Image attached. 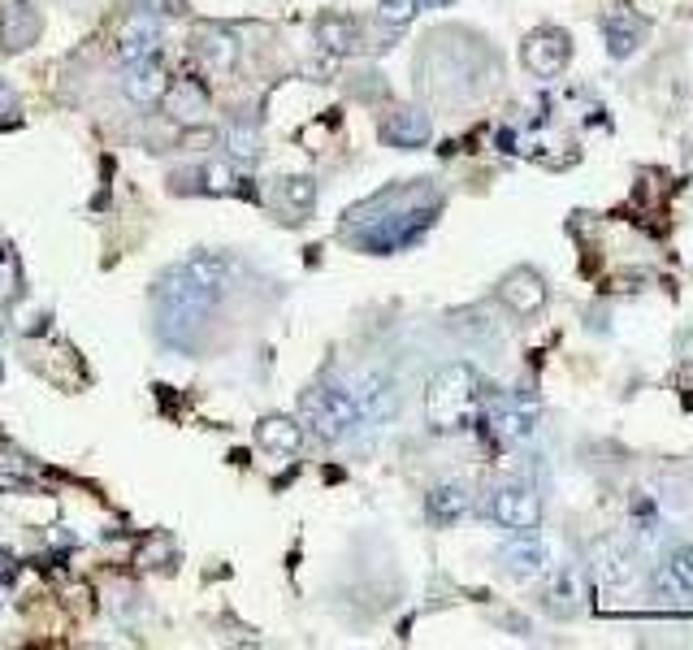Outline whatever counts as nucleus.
<instances>
[{
    "instance_id": "obj_13",
    "label": "nucleus",
    "mask_w": 693,
    "mask_h": 650,
    "mask_svg": "<svg viewBox=\"0 0 693 650\" xmlns=\"http://www.w3.org/2000/svg\"><path fill=\"white\" fill-rule=\"evenodd\" d=\"M122 91L135 104H152L165 96V74L161 65H156L152 57L148 61H126V78H122Z\"/></svg>"
},
{
    "instance_id": "obj_14",
    "label": "nucleus",
    "mask_w": 693,
    "mask_h": 650,
    "mask_svg": "<svg viewBox=\"0 0 693 650\" xmlns=\"http://www.w3.org/2000/svg\"><path fill=\"white\" fill-rule=\"evenodd\" d=\"M165 113L174 117V122H204L208 113V96L204 87H195V78H182L165 91Z\"/></svg>"
},
{
    "instance_id": "obj_11",
    "label": "nucleus",
    "mask_w": 693,
    "mask_h": 650,
    "mask_svg": "<svg viewBox=\"0 0 693 650\" xmlns=\"http://www.w3.org/2000/svg\"><path fill=\"white\" fill-rule=\"evenodd\" d=\"M434 135V126H429V113L421 109H395L382 122V139L395 143V148H421Z\"/></svg>"
},
{
    "instance_id": "obj_1",
    "label": "nucleus",
    "mask_w": 693,
    "mask_h": 650,
    "mask_svg": "<svg viewBox=\"0 0 693 650\" xmlns=\"http://www.w3.org/2000/svg\"><path fill=\"white\" fill-rule=\"evenodd\" d=\"M234 260L217 252L187 256L182 265H174L156 286V325L161 338L174 347H191L195 330L204 325V317L213 312V304L226 295V286L234 278Z\"/></svg>"
},
{
    "instance_id": "obj_26",
    "label": "nucleus",
    "mask_w": 693,
    "mask_h": 650,
    "mask_svg": "<svg viewBox=\"0 0 693 650\" xmlns=\"http://www.w3.org/2000/svg\"><path fill=\"white\" fill-rule=\"evenodd\" d=\"M421 9V0H377V13H382L386 26H403L412 22V13Z\"/></svg>"
},
{
    "instance_id": "obj_25",
    "label": "nucleus",
    "mask_w": 693,
    "mask_h": 650,
    "mask_svg": "<svg viewBox=\"0 0 693 650\" xmlns=\"http://www.w3.org/2000/svg\"><path fill=\"white\" fill-rule=\"evenodd\" d=\"M226 148H230V156L234 161H256L260 156V126L256 122H234L230 130H226Z\"/></svg>"
},
{
    "instance_id": "obj_19",
    "label": "nucleus",
    "mask_w": 693,
    "mask_h": 650,
    "mask_svg": "<svg viewBox=\"0 0 693 650\" xmlns=\"http://www.w3.org/2000/svg\"><path fill=\"white\" fill-rule=\"evenodd\" d=\"M468 490L460 486V481H451V486H434L429 490V520H438V525H451V520H460L468 512Z\"/></svg>"
},
{
    "instance_id": "obj_6",
    "label": "nucleus",
    "mask_w": 693,
    "mask_h": 650,
    "mask_svg": "<svg viewBox=\"0 0 693 650\" xmlns=\"http://www.w3.org/2000/svg\"><path fill=\"white\" fill-rule=\"evenodd\" d=\"M520 57H525V65H529V70L538 74V78H555V74L568 65L572 44H568L564 31H555V26H542V31H533V35L525 39Z\"/></svg>"
},
{
    "instance_id": "obj_3",
    "label": "nucleus",
    "mask_w": 693,
    "mask_h": 650,
    "mask_svg": "<svg viewBox=\"0 0 693 650\" xmlns=\"http://www.w3.org/2000/svg\"><path fill=\"white\" fill-rule=\"evenodd\" d=\"M477 408H481V377H477L473 364L455 360V364H442V369L429 377L425 416L434 429H442V434L464 429L477 416Z\"/></svg>"
},
{
    "instance_id": "obj_27",
    "label": "nucleus",
    "mask_w": 693,
    "mask_h": 650,
    "mask_svg": "<svg viewBox=\"0 0 693 650\" xmlns=\"http://www.w3.org/2000/svg\"><path fill=\"white\" fill-rule=\"evenodd\" d=\"M200 178H204V191H213V195L234 191V169L230 165H208Z\"/></svg>"
},
{
    "instance_id": "obj_24",
    "label": "nucleus",
    "mask_w": 693,
    "mask_h": 650,
    "mask_svg": "<svg viewBox=\"0 0 693 650\" xmlns=\"http://www.w3.org/2000/svg\"><path fill=\"white\" fill-rule=\"evenodd\" d=\"M317 39L330 52H351L360 44V31H356V22H351V18H321L317 22Z\"/></svg>"
},
{
    "instance_id": "obj_12",
    "label": "nucleus",
    "mask_w": 693,
    "mask_h": 650,
    "mask_svg": "<svg viewBox=\"0 0 693 650\" xmlns=\"http://www.w3.org/2000/svg\"><path fill=\"white\" fill-rule=\"evenodd\" d=\"M585 598H590L585 577L577 568H564V572H555L551 590H546V611H551V616H577V611L585 607Z\"/></svg>"
},
{
    "instance_id": "obj_9",
    "label": "nucleus",
    "mask_w": 693,
    "mask_h": 650,
    "mask_svg": "<svg viewBox=\"0 0 693 650\" xmlns=\"http://www.w3.org/2000/svg\"><path fill=\"white\" fill-rule=\"evenodd\" d=\"M191 48L208 70H230V65L239 61V35L226 31V26H200V31L191 35Z\"/></svg>"
},
{
    "instance_id": "obj_17",
    "label": "nucleus",
    "mask_w": 693,
    "mask_h": 650,
    "mask_svg": "<svg viewBox=\"0 0 693 650\" xmlns=\"http://www.w3.org/2000/svg\"><path fill=\"white\" fill-rule=\"evenodd\" d=\"M503 564H507V572H516V577L542 572L546 568V546L538 542V533H516V542L503 551Z\"/></svg>"
},
{
    "instance_id": "obj_28",
    "label": "nucleus",
    "mask_w": 693,
    "mask_h": 650,
    "mask_svg": "<svg viewBox=\"0 0 693 650\" xmlns=\"http://www.w3.org/2000/svg\"><path fill=\"white\" fill-rule=\"evenodd\" d=\"M9 113H18V96H13L9 83H0V117H9Z\"/></svg>"
},
{
    "instance_id": "obj_22",
    "label": "nucleus",
    "mask_w": 693,
    "mask_h": 650,
    "mask_svg": "<svg viewBox=\"0 0 693 650\" xmlns=\"http://www.w3.org/2000/svg\"><path fill=\"white\" fill-rule=\"evenodd\" d=\"M642 22L637 18H607V48L611 57H633L642 48Z\"/></svg>"
},
{
    "instance_id": "obj_23",
    "label": "nucleus",
    "mask_w": 693,
    "mask_h": 650,
    "mask_svg": "<svg viewBox=\"0 0 693 650\" xmlns=\"http://www.w3.org/2000/svg\"><path fill=\"white\" fill-rule=\"evenodd\" d=\"M260 447L265 451H295L299 447V421H286V416H269L256 429Z\"/></svg>"
},
{
    "instance_id": "obj_10",
    "label": "nucleus",
    "mask_w": 693,
    "mask_h": 650,
    "mask_svg": "<svg viewBox=\"0 0 693 650\" xmlns=\"http://www.w3.org/2000/svg\"><path fill=\"white\" fill-rule=\"evenodd\" d=\"M156 48H161V22H156V13H148V9L130 13L122 26V61H148Z\"/></svg>"
},
{
    "instance_id": "obj_4",
    "label": "nucleus",
    "mask_w": 693,
    "mask_h": 650,
    "mask_svg": "<svg viewBox=\"0 0 693 650\" xmlns=\"http://www.w3.org/2000/svg\"><path fill=\"white\" fill-rule=\"evenodd\" d=\"M299 416H304V425H312V434L325 438V442H343L351 429L364 425L360 403H356V395H351L343 382L308 390L304 403H299Z\"/></svg>"
},
{
    "instance_id": "obj_5",
    "label": "nucleus",
    "mask_w": 693,
    "mask_h": 650,
    "mask_svg": "<svg viewBox=\"0 0 693 650\" xmlns=\"http://www.w3.org/2000/svg\"><path fill=\"white\" fill-rule=\"evenodd\" d=\"M490 516L512 533H538L542 525V499L529 481H507L490 494Z\"/></svg>"
},
{
    "instance_id": "obj_21",
    "label": "nucleus",
    "mask_w": 693,
    "mask_h": 650,
    "mask_svg": "<svg viewBox=\"0 0 693 650\" xmlns=\"http://www.w3.org/2000/svg\"><path fill=\"white\" fill-rule=\"evenodd\" d=\"M659 585L668 594H681V598H693V546H681L668 564L659 572Z\"/></svg>"
},
{
    "instance_id": "obj_2",
    "label": "nucleus",
    "mask_w": 693,
    "mask_h": 650,
    "mask_svg": "<svg viewBox=\"0 0 693 650\" xmlns=\"http://www.w3.org/2000/svg\"><path fill=\"white\" fill-rule=\"evenodd\" d=\"M438 213V195L425 182H408V187H390L373 195L369 204L351 208L347 230L351 239L369 252H395V247L412 243Z\"/></svg>"
},
{
    "instance_id": "obj_20",
    "label": "nucleus",
    "mask_w": 693,
    "mask_h": 650,
    "mask_svg": "<svg viewBox=\"0 0 693 650\" xmlns=\"http://www.w3.org/2000/svg\"><path fill=\"white\" fill-rule=\"evenodd\" d=\"M278 204H282L286 217L304 221L312 213V204H317V182H312V178H286L278 187Z\"/></svg>"
},
{
    "instance_id": "obj_8",
    "label": "nucleus",
    "mask_w": 693,
    "mask_h": 650,
    "mask_svg": "<svg viewBox=\"0 0 693 650\" xmlns=\"http://www.w3.org/2000/svg\"><path fill=\"white\" fill-rule=\"evenodd\" d=\"M39 31H44V22H39L35 5H26V0H13V5L0 9V44H5L9 52L18 48H31Z\"/></svg>"
},
{
    "instance_id": "obj_16",
    "label": "nucleus",
    "mask_w": 693,
    "mask_h": 650,
    "mask_svg": "<svg viewBox=\"0 0 693 650\" xmlns=\"http://www.w3.org/2000/svg\"><path fill=\"white\" fill-rule=\"evenodd\" d=\"M533 421H538V416H533V408H520L516 399H499L490 408V429L499 438H507V442H516V438H529L533 434Z\"/></svg>"
},
{
    "instance_id": "obj_7",
    "label": "nucleus",
    "mask_w": 693,
    "mask_h": 650,
    "mask_svg": "<svg viewBox=\"0 0 693 650\" xmlns=\"http://www.w3.org/2000/svg\"><path fill=\"white\" fill-rule=\"evenodd\" d=\"M499 299L516 312V317H533V312L546 304V282L533 269H512L499 282Z\"/></svg>"
},
{
    "instance_id": "obj_18",
    "label": "nucleus",
    "mask_w": 693,
    "mask_h": 650,
    "mask_svg": "<svg viewBox=\"0 0 693 650\" xmlns=\"http://www.w3.org/2000/svg\"><path fill=\"white\" fill-rule=\"evenodd\" d=\"M451 330L460 334V338H468V343H499V338H503V330H499V321H494L490 308H464V312H455Z\"/></svg>"
},
{
    "instance_id": "obj_15",
    "label": "nucleus",
    "mask_w": 693,
    "mask_h": 650,
    "mask_svg": "<svg viewBox=\"0 0 693 650\" xmlns=\"http://www.w3.org/2000/svg\"><path fill=\"white\" fill-rule=\"evenodd\" d=\"M590 568L603 585H620V581L633 577V559L624 551V542H598L594 555H590Z\"/></svg>"
}]
</instances>
